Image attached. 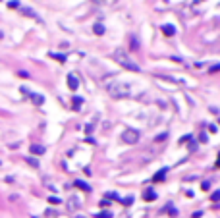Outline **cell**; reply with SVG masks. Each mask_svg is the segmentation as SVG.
<instances>
[{
	"label": "cell",
	"mask_w": 220,
	"mask_h": 218,
	"mask_svg": "<svg viewBox=\"0 0 220 218\" xmlns=\"http://www.w3.org/2000/svg\"><path fill=\"white\" fill-rule=\"evenodd\" d=\"M112 58H114L116 62H118L120 66H124L126 70H131V71H139V66L135 64V62L131 60L128 56V52L126 50H122V48H118V50H114L112 52Z\"/></svg>",
	"instance_id": "6da1fadb"
},
{
	"label": "cell",
	"mask_w": 220,
	"mask_h": 218,
	"mask_svg": "<svg viewBox=\"0 0 220 218\" xmlns=\"http://www.w3.org/2000/svg\"><path fill=\"white\" fill-rule=\"evenodd\" d=\"M108 93L112 95L114 98H124L129 95V85L128 83H120V81H116V83H110L108 85Z\"/></svg>",
	"instance_id": "7a4b0ae2"
},
{
	"label": "cell",
	"mask_w": 220,
	"mask_h": 218,
	"mask_svg": "<svg viewBox=\"0 0 220 218\" xmlns=\"http://www.w3.org/2000/svg\"><path fill=\"white\" fill-rule=\"evenodd\" d=\"M122 141L124 143H128V145H135L139 141V131H135V130H126L124 133H122Z\"/></svg>",
	"instance_id": "3957f363"
},
{
	"label": "cell",
	"mask_w": 220,
	"mask_h": 218,
	"mask_svg": "<svg viewBox=\"0 0 220 218\" xmlns=\"http://www.w3.org/2000/svg\"><path fill=\"white\" fill-rule=\"evenodd\" d=\"M19 12H21L23 16H29V18H33V19H41V18H39V14H37L35 10L27 8V6H19Z\"/></svg>",
	"instance_id": "277c9868"
},
{
	"label": "cell",
	"mask_w": 220,
	"mask_h": 218,
	"mask_svg": "<svg viewBox=\"0 0 220 218\" xmlns=\"http://www.w3.org/2000/svg\"><path fill=\"white\" fill-rule=\"evenodd\" d=\"M68 85H70V89H72V91H75V89L79 87V81H77V77H75L73 74L68 75Z\"/></svg>",
	"instance_id": "5b68a950"
},
{
	"label": "cell",
	"mask_w": 220,
	"mask_h": 218,
	"mask_svg": "<svg viewBox=\"0 0 220 218\" xmlns=\"http://www.w3.org/2000/svg\"><path fill=\"white\" fill-rule=\"evenodd\" d=\"M162 33H164L166 37H174L176 29H174V25H162Z\"/></svg>",
	"instance_id": "8992f818"
},
{
	"label": "cell",
	"mask_w": 220,
	"mask_h": 218,
	"mask_svg": "<svg viewBox=\"0 0 220 218\" xmlns=\"http://www.w3.org/2000/svg\"><path fill=\"white\" fill-rule=\"evenodd\" d=\"M31 153L33 154H43L45 153V147H41V145H31Z\"/></svg>",
	"instance_id": "52a82bcc"
},
{
	"label": "cell",
	"mask_w": 220,
	"mask_h": 218,
	"mask_svg": "<svg viewBox=\"0 0 220 218\" xmlns=\"http://www.w3.org/2000/svg\"><path fill=\"white\" fill-rule=\"evenodd\" d=\"M93 31H95L97 35H102V33H104V25H102V23H95V27H93Z\"/></svg>",
	"instance_id": "ba28073f"
},
{
	"label": "cell",
	"mask_w": 220,
	"mask_h": 218,
	"mask_svg": "<svg viewBox=\"0 0 220 218\" xmlns=\"http://www.w3.org/2000/svg\"><path fill=\"white\" fill-rule=\"evenodd\" d=\"M143 197H145V199H147V201H153V199H155V197H156V195H155V193H153V189H147V191H145V193H143Z\"/></svg>",
	"instance_id": "9c48e42d"
},
{
	"label": "cell",
	"mask_w": 220,
	"mask_h": 218,
	"mask_svg": "<svg viewBox=\"0 0 220 218\" xmlns=\"http://www.w3.org/2000/svg\"><path fill=\"white\" fill-rule=\"evenodd\" d=\"M75 185H77V187H81V189H85V191H91V187H89L87 183H85V181H81V180H77V181H75Z\"/></svg>",
	"instance_id": "30bf717a"
},
{
	"label": "cell",
	"mask_w": 220,
	"mask_h": 218,
	"mask_svg": "<svg viewBox=\"0 0 220 218\" xmlns=\"http://www.w3.org/2000/svg\"><path fill=\"white\" fill-rule=\"evenodd\" d=\"M31 98H33V102H35V104H43V101H45L41 95H31Z\"/></svg>",
	"instance_id": "8fae6325"
},
{
	"label": "cell",
	"mask_w": 220,
	"mask_h": 218,
	"mask_svg": "<svg viewBox=\"0 0 220 218\" xmlns=\"http://www.w3.org/2000/svg\"><path fill=\"white\" fill-rule=\"evenodd\" d=\"M164 174H166V168H164V170H160V172L155 176V181H162V180H164Z\"/></svg>",
	"instance_id": "7c38bea8"
},
{
	"label": "cell",
	"mask_w": 220,
	"mask_h": 218,
	"mask_svg": "<svg viewBox=\"0 0 220 218\" xmlns=\"http://www.w3.org/2000/svg\"><path fill=\"white\" fill-rule=\"evenodd\" d=\"M110 216H112L110 212H99L97 214V218H110Z\"/></svg>",
	"instance_id": "4fadbf2b"
},
{
	"label": "cell",
	"mask_w": 220,
	"mask_h": 218,
	"mask_svg": "<svg viewBox=\"0 0 220 218\" xmlns=\"http://www.w3.org/2000/svg\"><path fill=\"white\" fill-rule=\"evenodd\" d=\"M79 104H81V98H79V97H73V106L79 108Z\"/></svg>",
	"instance_id": "5bb4252c"
},
{
	"label": "cell",
	"mask_w": 220,
	"mask_h": 218,
	"mask_svg": "<svg viewBox=\"0 0 220 218\" xmlns=\"http://www.w3.org/2000/svg\"><path fill=\"white\" fill-rule=\"evenodd\" d=\"M19 6H21V4H19V2H16V0H12V2H10V8H19Z\"/></svg>",
	"instance_id": "9a60e30c"
},
{
	"label": "cell",
	"mask_w": 220,
	"mask_h": 218,
	"mask_svg": "<svg viewBox=\"0 0 220 218\" xmlns=\"http://www.w3.org/2000/svg\"><path fill=\"white\" fill-rule=\"evenodd\" d=\"M48 201H50L52 205H58V203H60V199H58V197H50V199H48Z\"/></svg>",
	"instance_id": "2e32d148"
},
{
	"label": "cell",
	"mask_w": 220,
	"mask_h": 218,
	"mask_svg": "<svg viewBox=\"0 0 220 218\" xmlns=\"http://www.w3.org/2000/svg\"><path fill=\"white\" fill-rule=\"evenodd\" d=\"M218 197H220V193H218V191H214V193H212V197H211V199H212V201H218Z\"/></svg>",
	"instance_id": "e0dca14e"
},
{
	"label": "cell",
	"mask_w": 220,
	"mask_h": 218,
	"mask_svg": "<svg viewBox=\"0 0 220 218\" xmlns=\"http://www.w3.org/2000/svg\"><path fill=\"white\" fill-rule=\"evenodd\" d=\"M122 203H124V205H131V203H133V199H131V197H128V199H124Z\"/></svg>",
	"instance_id": "ac0fdd59"
},
{
	"label": "cell",
	"mask_w": 220,
	"mask_h": 218,
	"mask_svg": "<svg viewBox=\"0 0 220 218\" xmlns=\"http://www.w3.org/2000/svg\"><path fill=\"white\" fill-rule=\"evenodd\" d=\"M72 209H77V199H75V197L72 199Z\"/></svg>",
	"instance_id": "d6986e66"
},
{
	"label": "cell",
	"mask_w": 220,
	"mask_h": 218,
	"mask_svg": "<svg viewBox=\"0 0 220 218\" xmlns=\"http://www.w3.org/2000/svg\"><path fill=\"white\" fill-rule=\"evenodd\" d=\"M2 37H4V35H2V31H0V39H2Z\"/></svg>",
	"instance_id": "ffe728a7"
},
{
	"label": "cell",
	"mask_w": 220,
	"mask_h": 218,
	"mask_svg": "<svg viewBox=\"0 0 220 218\" xmlns=\"http://www.w3.org/2000/svg\"><path fill=\"white\" fill-rule=\"evenodd\" d=\"M95 2H102V0H95Z\"/></svg>",
	"instance_id": "44dd1931"
},
{
	"label": "cell",
	"mask_w": 220,
	"mask_h": 218,
	"mask_svg": "<svg viewBox=\"0 0 220 218\" xmlns=\"http://www.w3.org/2000/svg\"><path fill=\"white\" fill-rule=\"evenodd\" d=\"M79 218H83V216H79Z\"/></svg>",
	"instance_id": "7402d4cb"
},
{
	"label": "cell",
	"mask_w": 220,
	"mask_h": 218,
	"mask_svg": "<svg viewBox=\"0 0 220 218\" xmlns=\"http://www.w3.org/2000/svg\"><path fill=\"white\" fill-rule=\"evenodd\" d=\"M33 218H35V216H33Z\"/></svg>",
	"instance_id": "603a6c76"
}]
</instances>
